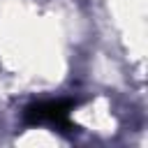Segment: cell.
<instances>
[{
    "instance_id": "6da1fadb",
    "label": "cell",
    "mask_w": 148,
    "mask_h": 148,
    "mask_svg": "<svg viewBox=\"0 0 148 148\" xmlns=\"http://www.w3.org/2000/svg\"><path fill=\"white\" fill-rule=\"evenodd\" d=\"M72 102L69 99H49V102H37L30 104L23 113L25 123L30 125H56V127H69V111H72Z\"/></svg>"
}]
</instances>
